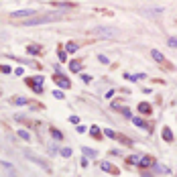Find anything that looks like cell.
Listing matches in <instances>:
<instances>
[{
  "instance_id": "cell-22",
  "label": "cell",
  "mask_w": 177,
  "mask_h": 177,
  "mask_svg": "<svg viewBox=\"0 0 177 177\" xmlns=\"http://www.w3.org/2000/svg\"><path fill=\"white\" fill-rule=\"evenodd\" d=\"M69 122H71V124H78L80 118H78V116H69Z\"/></svg>"
},
{
  "instance_id": "cell-3",
  "label": "cell",
  "mask_w": 177,
  "mask_h": 177,
  "mask_svg": "<svg viewBox=\"0 0 177 177\" xmlns=\"http://www.w3.org/2000/svg\"><path fill=\"white\" fill-rule=\"evenodd\" d=\"M31 18V16H35V10L33 8H25V10H16V12H12L10 14V18Z\"/></svg>"
},
{
  "instance_id": "cell-2",
  "label": "cell",
  "mask_w": 177,
  "mask_h": 177,
  "mask_svg": "<svg viewBox=\"0 0 177 177\" xmlns=\"http://www.w3.org/2000/svg\"><path fill=\"white\" fill-rule=\"evenodd\" d=\"M27 84L33 86V90H35L37 94H41V92H43V75H37V78H33V80H27Z\"/></svg>"
},
{
  "instance_id": "cell-4",
  "label": "cell",
  "mask_w": 177,
  "mask_h": 177,
  "mask_svg": "<svg viewBox=\"0 0 177 177\" xmlns=\"http://www.w3.org/2000/svg\"><path fill=\"white\" fill-rule=\"evenodd\" d=\"M94 33H96V35H104V37H112V35H116V31H114V29H108V27H96Z\"/></svg>"
},
{
  "instance_id": "cell-20",
  "label": "cell",
  "mask_w": 177,
  "mask_h": 177,
  "mask_svg": "<svg viewBox=\"0 0 177 177\" xmlns=\"http://www.w3.org/2000/svg\"><path fill=\"white\" fill-rule=\"evenodd\" d=\"M61 155H63V157H71V149H63Z\"/></svg>"
},
{
  "instance_id": "cell-12",
  "label": "cell",
  "mask_w": 177,
  "mask_h": 177,
  "mask_svg": "<svg viewBox=\"0 0 177 177\" xmlns=\"http://www.w3.org/2000/svg\"><path fill=\"white\" fill-rule=\"evenodd\" d=\"M16 134H18L23 140H31V133H27V130H23V128H20V130H18Z\"/></svg>"
},
{
  "instance_id": "cell-1",
  "label": "cell",
  "mask_w": 177,
  "mask_h": 177,
  "mask_svg": "<svg viewBox=\"0 0 177 177\" xmlns=\"http://www.w3.org/2000/svg\"><path fill=\"white\" fill-rule=\"evenodd\" d=\"M63 18V12H47L41 16H31L23 23V27H37V25H45V23H53V20H59Z\"/></svg>"
},
{
  "instance_id": "cell-23",
  "label": "cell",
  "mask_w": 177,
  "mask_h": 177,
  "mask_svg": "<svg viewBox=\"0 0 177 177\" xmlns=\"http://www.w3.org/2000/svg\"><path fill=\"white\" fill-rule=\"evenodd\" d=\"M169 47H177V39H175V37L169 39Z\"/></svg>"
},
{
  "instance_id": "cell-14",
  "label": "cell",
  "mask_w": 177,
  "mask_h": 177,
  "mask_svg": "<svg viewBox=\"0 0 177 177\" xmlns=\"http://www.w3.org/2000/svg\"><path fill=\"white\" fill-rule=\"evenodd\" d=\"M138 110L145 112V114H149V112H151V106H149V104H138Z\"/></svg>"
},
{
  "instance_id": "cell-27",
  "label": "cell",
  "mask_w": 177,
  "mask_h": 177,
  "mask_svg": "<svg viewBox=\"0 0 177 177\" xmlns=\"http://www.w3.org/2000/svg\"><path fill=\"white\" fill-rule=\"evenodd\" d=\"M10 177H18V175H16V173H10Z\"/></svg>"
},
{
  "instance_id": "cell-7",
  "label": "cell",
  "mask_w": 177,
  "mask_h": 177,
  "mask_svg": "<svg viewBox=\"0 0 177 177\" xmlns=\"http://www.w3.org/2000/svg\"><path fill=\"white\" fill-rule=\"evenodd\" d=\"M163 138H165L167 142H171V140H173V133H171V128H169V126H165V128H163Z\"/></svg>"
},
{
  "instance_id": "cell-21",
  "label": "cell",
  "mask_w": 177,
  "mask_h": 177,
  "mask_svg": "<svg viewBox=\"0 0 177 177\" xmlns=\"http://www.w3.org/2000/svg\"><path fill=\"white\" fill-rule=\"evenodd\" d=\"M0 71H4V73H10V71H12V69H10V67H8V65H0Z\"/></svg>"
},
{
  "instance_id": "cell-19",
  "label": "cell",
  "mask_w": 177,
  "mask_h": 177,
  "mask_svg": "<svg viewBox=\"0 0 177 177\" xmlns=\"http://www.w3.org/2000/svg\"><path fill=\"white\" fill-rule=\"evenodd\" d=\"M133 122H134V124H136V126H138V128H145V122H142L140 118H134Z\"/></svg>"
},
{
  "instance_id": "cell-13",
  "label": "cell",
  "mask_w": 177,
  "mask_h": 177,
  "mask_svg": "<svg viewBox=\"0 0 177 177\" xmlns=\"http://www.w3.org/2000/svg\"><path fill=\"white\" fill-rule=\"evenodd\" d=\"M51 136H53V138H57V140H61V138H63V134L59 133L57 128H51Z\"/></svg>"
},
{
  "instance_id": "cell-24",
  "label": "cell",
  "mask_w": 177,
  "mask_h": 177,
  "mask_svg": "<svg viewBox=\"0 0 177 177\" xmlns=\"http://www.w3.org/2000/svg\"><path fill=\"white\" fill-rule=\"evenodd\" d=\"M98 59H100L102 63H108V57H106V55H98Z\"/></svg>"
},
{
  "instance_id": "cell-18",
  "label": "cell",
  "mask_w": 177,
  "mask_h": 177,
  "mask_svg": "<svg viewBox=\"0 0 177 177\" xmlns=\"http://www.w3.org/2000/svg\"><path fill=\"white\" fill-rule=\"evenodd\" d=\"M69 67H71V71H78V69H80V61H71Z\"/></svg>"
},
{
  "instance_id": "cell-17",
  "label": "cell",
  "mask_w": 177,
  "mask_h": 177,
  "mask_svg": "<svg viewBox=\"0 0 177 177\" xmlns=\"http://www.w3.org/2000/svg\"><path fill=\"white\" fill-rule=\"evenodd\" d=\"M104 134H106V136H110V138H114V136H116V133H114L112 128H106V130H104Z\"/></svg>"
},
{
  "instance_id": "cell-16",
  "label": "cell",
  "mask_w": 177,
  "mask_h": 177,
  "mask_svg": "<svg viewBox=\"0 0 177 177\" xmlns=\"http://www.w3.org/2000/svg\"><path fill=\"white\" fill-rule=\"evenodd\" d=\"M67 51H69V53L78 51V45H75V43H67Z\"/></svg>"
},
{
  "instance_id": "cell-9",
  "label": "cell",
  "mask_w": 177,
  "mask_h": 177,
  "mask_svg": "<svg viewBox=\"0 0 177 177\" xmlns=\"http://www.w3.org/2000/svg\"><path fill=\"white\" fill-rule=\"evenodd\" d=\"M138 165H140V167H149V165H153V161H151L149 157H140V161H138Z\"/></svg>"
},
{
  "instance_id": "cell-11",
  "label": "cell",
  "mask_w": 177,
  "mask_h": 177,
  "mask_svg": "<svg viewBox=\"0 0 177 177\" xmlns=\"http://www.w3.org/2000/svg\"><path fill=\"white\" fill-rule=\"evenodd\" d=\"M151 55H153V59H155V61H163V55H161V51L153 49V51H151Z\"/></svg>"
},
{
  "instance_id": "cell-15",
  "label": "cell",
  "mask_w": 177,
  "mask_h": 177,
  "mask_svg": "<svg viewBox=\"0 0 177 177\" xmlns=\"http://www.w3.org/2000/svg\"><path fill=\"white\" fill-rule=\"evenodd\" d=\"M12 104H27V98H12Z\"/></svg>"
},
{
  "instance_id": "cell-8",
  "label": "cell",
  "mask_w": 177,
  "mask_h": 177,
  "mask_svg": "<svg viewBox=\"0 0 177 177\" xmlns=\"http://www.w3.org/2000/svg\"><path fill=\"white\" fill-rule=\"evenodd\" d=\"M90 133H92V136H94V138H102V130H100L98 126H92V128H90Z\"/></svg>"
},
{
  "instance_id": "cell-10",
  "label": "cell",
  "mask_w": 177,
  "mask_h": 177,
  "mask_svg": "<svg viewBox=\"0 0 177 177\" xmlns=\"http://www.w3.org/2000/svg\"><path fill=\"white\" fill-rule=\"evenodd\" d=\"M82 153H84L86 157H96V155H98L94 149H88V147H84V149H82Z\"/></svg>"
},
{
  "instance_id": "cell-6",
  "label": "cell",
  "mask_w": 177,
  "mask_h": 177,
  "mask_svg": "<svg viewBox=\"0 0 177 177\" xmlns=\"http://www.w3.org/2000/svg\"><path fill=\"white\" fill-rule=\"evenodd\" d=\"M53 80H55V82H57V86H61V88H69V86H71L67 78H61V75H55Z\"/></svg>"
},
{
  "instance_id": "cell-26",
  "label": "cell",
  "mask_w": 177,
  "mask_h": 177,
  "mask_svg": "<svg viewBox=\"0 0 177 177\" xmlns=\"http://www.w3.org/2000/svg\"><path fill=\"white\" fill-rule=\"evenodd\" d=\"M14 75H23V67H16L14 69Z\"/></svg>"
},
{
  "instance_id": "cell-25",
  "label": "cell",
  "mask_w": 177,
  "mask_h": 177,
  "mask_svg": "<svg viewBox=\"0 0 177 177\" xmlns=\"http://www.w3.org/2000/svg\"><path fill=\"white\" fill-rule=\"evenodd\" d=\"M53 96H55V98H57V100H61V98H63V94H61V92H59V90H57V92H53Z\"/></svg>"
},
{
  "instance_id": "cell-5",
  "label": "cell",
  "mask_w": 177,
  "mask_h": 177,
  "mask_svg": "<svg viewBox=\"0 0 177 177\" xmlns=\"http://www.w3.org/2000/svg\"><path fill=\"white\" fill-rule=\"evenodd\" d=\"M102 169H104V171H108V173H112V175H118V173H120V171H118L114 165H110L108 161H104V163H102Z\"/></svg>"
}]
</instances>
